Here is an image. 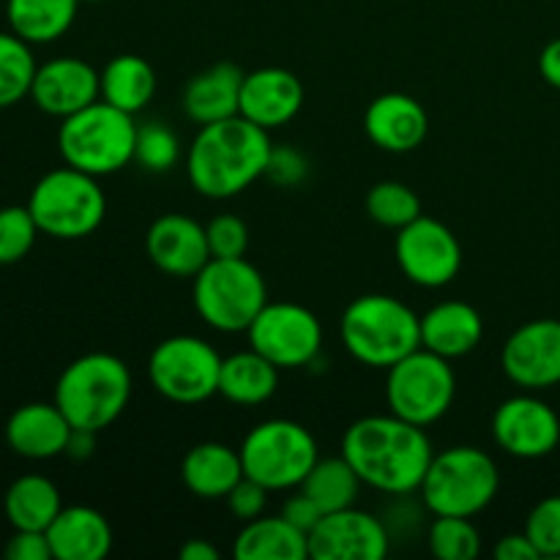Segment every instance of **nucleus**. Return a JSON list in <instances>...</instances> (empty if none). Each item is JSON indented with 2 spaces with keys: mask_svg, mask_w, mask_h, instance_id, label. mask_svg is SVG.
I'll use <instances>...</instances> for the list:
<instances>
[{
  "mask_svg": "<svg viewBox=\"0 0 560 560\" xmlns=\"http://www.w3.org/2000/svg\"><path fill=\"white\" fill-rule=\"evenodd\" d=\"M47 539L55 560H102L113 550V525L98 509L63 506Z\"/></svg>",
  "mask_w": 560,
  "mask_h": 560,
  "instance_id": "obj_23",
  "label": "nucleus"
},
{
  "mask_svg": "<svg viewBox=\"0 0 560 560\" xmlns=\"http://www.w3.org/2000/svg\"><path fill=\"white\" fill-rule=\"evenodd\" d=\"M339 337L359 364L392 370L397 361L421 348V317L394 295H359L342 312Z\"/></svg>",
  "mask_w": 560,
  "mask_h": 560,
  "instance_id": "obj_3",
  "label": "nucleus"
},
{
  "mask_svg": "<svg viewBox=\"0 0 560 560\" xmlns=\"http://www.w3.org/2000/svg\"><path fill=\"white\" fill-rule=\"evenodd\" d=\"M249 348L279 370H301L320 355L323 328L315 312L293 301H268L246 331Z\"/></svg>",
  "mask_w": 560,
  "mask_h": 560,
  "instance_id": "obj_12",
  "label": "nucleus"
},
{
  "mask_svg": "<svg viewBox=\"0 0 560 560\" xmlns=\"http://www.w3.org/2000/svg\"><path fill=\"white\" fill-rule=\"evenodd\" d=\"M74 427L55 402H27L5 421V443L16 457L52 459L66 454Z\"/></svg>",
  "mask_w": 560,
  "mask_h": 560,
  "instance_id": "obj_21",
  "label": "nucleus"
},
{
  "mask_svg": "<svg viewBox=\"0 0 560 560\" xmlns=\"http://www.w3.org/2000/svg\"><path fill=\"white\" fill-rule=\"evenodd\" d=\"M498 490L495 459L476 446L438 452L419 487L427 512L435 517H476L495 501Z\"/></svg>",
  "mask_w": 560,
  "mask_h": 560,
  "instance_id": "obj_6",
  "label": "nucleus"
},
{
  "mask_svg": "<svg viewBox=\"0 0 560 560\" xmlns=\"http://www.w3.org/2000/svg\"><path fill=\"white\" fill-rule=\"evenodd\" d=\"M394 255L405 279L424 290L446 288L459 277V268H463V246L457 235L446 224L424 213L397 230Z\"/></svg>",
  "mask_w": 560,
  "mask_h": 560,
  "instance_id": "obj_13",
  "label": "nucleus"
},
{
  "mask_svg": "<svg viewBox=\"0 0 560 560\" xmlns=\"http://www.w3.org/2000/svg\"><path fill=\"white\" fill-rule=\"evenodd\" d=\"M27 211L49 238L80 241L102 228L107 217V197L96 175L66 164L38 178L27 197Z\"/></svg>",
  "mask_w": 560,
  "mask_h": 560,
  "instance_id": "obj_8",
  "label": "nucleus"
},
{
  "mask_svg": "<svg viewBox=\"0 0 560 560\" xmlns=\"http://www.w3.org/2000/svg\"><path fill=\"white\" fill-rule=\"evenodd\" d=\"M388 413L419 427H432L452 410L457 375L452 361L419 348L386 370Z\"/></svg>",
  "mask_w": 560,
  "mask_h": 560,
  "instance_id": "obj_10",
  "label": "nucleus"
},
{
  "mask_svg": "<svg viewBox=\"0 0 560 560\" xmlns=\"http://www.w3.org/2000/svg\"><path fill=\"white\" fill-rule=\"evenodd\" d=\"M241 85L244 71L230 60L208 66L206 71L191 77L184 88V113L197 126L217 124V120L238 115Z\"/></svg>",
  "mask_w": 560,
  "mask_h": 560,
  "instance_id": "obj_24",
  "label": "nucleus"
},
{
  "mask_svg": "<svg viewBox=\"0 0 560 560\" xmlns=\"http://www.w3.org/2000/svg\"><path fill=\"white\" fill-rule=\"evenodd\" d=\"M271 137L244 115L200 126L186 153V175L208 200H230L266 178Z\"/></svg>",
  "mask_w": 560,
  "mask_h": 560,
  "instance_id": "obj_2",
  "label": "nucleus"
},
{
  "mask_svg": "<svg viewBox=\"0 0 560 560\" xmlns=\"http://www.w3.org/2000/svg\"><path fill=\"white\" fill-rule=\"evenodd\" d=\"M222 355L211 342L191 334L167 337L151 350L148 377L167 402L200 405L219 394Z\"/></svg>",
  "mask_w": 560,
  "mask_h": 560,
  "instance_id": "obj_11",
  "label": "nucleus"
},
{
  "mask_svg": "<svg viewBox=\"0 0 560 560\" xmlns=\"http://www.w3.org/2000/svg\"><path fill=\"white\" fill-rule=\"evenodd\" d=\"M148 260L167 277H191L211 260L206 228L186 213H164L148 228Z\"/></svg>",
  "mask_w": 560,
  "mask_h": 560,
  "instance_id": "obj_18",
  "label": "nucleus"
},
{
  "mask_svg": "<svg viewBox=\"0 0 560 560\" xmlns=\"http://www.w3.org/2000/svg\"><path fill=\"white\" fill-rule=\"evenodd\" d=\"M31 98L42 113L63 120L102 98V74L82 58H52L36 69Z\"/></svg>",
  "mask_w": 560,
  "mask_h": 560,
  "instance_id": "obj_17",
  "label": "nucleus"
},
{
  "mask_svg": "<svg viewBox=\"0 0 560 560\" xmlns=\"http://www.w3.org/2000/svg\"><path fill=\"white\" fill-rule=\"evenodd\" d=\"M224 503H228V512L233 514L238 523H252V520L266 514L268 490L262 485H257L255 479H249V476H244V479L228 492Z\"/></svg>",
  "mask_w": 560,
  "mask_h": 560,
  "instance_id": "obj_40",
  "label": "nucleus"
},
{
  "mask_svg": "<svg viewBox=\"0 0 560 560\" xmlns=\"http://www.w3.org/2000/svg\"><path fill=\"white\" fill-rule=\"evenodd\" d=\"M361 487H364V481L359 479L353 465L339 454V457L317 459L299 490H304L323 509V514H328L355 506Z\"/></svg>",
  "mask_w": 560,
  "mask_h": 560,
  "instance_id": "obj_31",
  "label": "nucleus"
},
{
  "mask_svg": "<svg viewBox=\"0 0 560 560\" xmlns=\"http://www.w3.org/2000/svg\"><path fill=\"white\" fill-rule=\"evenodd\" d=\"M3 556L9 560H52L47 530H14L5 541Z\"/></svg>",
  "mask_w": 560,
  "mask_h": 560,
  "instance_id": "obj_41",
  "label": "nucleus"
},
{
  "mask_svg": "<svg viewBox=\"0 0 560 560\" xmlns=\"http://www.w3.org/2000/svg\"><path fill=\"white\" fill-rule=\"evenodd\" d=\"M33 44L16 33H0V109L14 107L25 96H31L33 77H36V58Z\"/></svg>",
  "mask_w": 560,
  "mask_h": 560,
  "instance_id": "obj_32",
  "label": "nucleus"
},
{
  "mask_svg": "<svg viewBox=\"0 0 560 560\" xmlns=\"http://www.w3.org/2000/svg\"><path fill=\"white\" fill-rule=\"evenodd\" d=\"M492 438L509 457H550L560 443V419L534 392L517 394L498 405L492 413Z\"/></svg>",
  "mask_w": 560,
  "mask_h": 560,
  "instance_id": "obj_14",
  "label": "nucleus"
},
{
  "mask_svg": "<svg viewBox=\"0 0 560 560\" xmlns=\"http://www.w3.org/2000/svg\"><path fill=\"white\" fill-rule=\"evenodd\" d=\"M388 547L386 525L355 506L323 514L310 534V558L315 560H383Z\"/></svg>",
  "mask_w": 560,
  "mask_h": 560,
  "instance_id": "obj_16",
  "label": "nucleus"
},
{
  "mask_svg": "<svg viewBox=\"0 0 560 560\" xmlns=\"http://www.w3.org/2000/svg\"><path fill=\"white\" fill-rule=\"evenodd\" d=\"M180 156V142L170 126L162 120L153 124L137 126V142H135V162L148 173H167L175 167Z\"/></svg>",
  "mask_w": 560,
  "mask_h": 560,
  "instance_id": "obj_35",
  "label": "nucleus"
},
{
  "mask_svg": "<svg viewBox=\"0 0 560 560\" xmlns=\"http://www.w3.org/2000/svg\"><path fill=\"white\" fill-rule=\"evenodd\" d=\"M238 452L244 474L268 492L299 490L320 459L315 435L290 419H268L255 424L246 432Z\"/></svg>",
  "mask_w": 560,
  "mask_h": 560,
  "instance_id": "obj_9",
  "label": "nucleus"
},
{
  "mask_svg": "<svg viewBox=\"0 0 560 560\" xmlns=\"http://www.w3.org/2000/svg\"><path fill=\"white\" fill-rule=\"evenodd\" d=\"M80 0H5L11 33L27 44H52L74 25Z\"/></svg>",
  "mask_w": 560,
  "mask_h": 560,
  "instance_id": "obj_30",
  "label": "nucleus"
},
{
  "mask_svg": "<svg viewBox=\"0 0 560 560\" xmlns=\"http://www.w3.org/2000/svg\"><path fill=\"white\" fill-rule=\"evenodd\" d=\"M96 435L98 432H88V430H71L69 446H66V457L71 459H88L96 448Z\"/></svg>",
  "mask_w": 560,
  "mask_h": 560,
  "instance_id": "obj_45",
  "label": "nucleus"
},
{
  "mask_svg": "<svg viewBox=\"0 0 560 560\" xmlns=\"http://www.w3.org/2000/svg\"><path fill=\"white\" fill-rule=\"evenodd\" d=\"M98 74L104 102L129 115L142 113L156 96V71L142 55H115Z\"/></svg>",
  "mask_w": 560,
  "mask_h": 560,
  "instance_id": "obj_29",
  "label": "nucleus"
},
{
  "mask_svg": "<svg viewBox=\"0 0 560 560\" xmlns=\"http://www.w3.org/2000/svg\"><path fill=\"white\" fill-rule=\"evenodd\" d=\"M80 3H102V0H80Z\"/></svg>",
  "mask_w": 560,
  "mask_h": 560,
  "instance_id": "obj_47",
  "label": "nucleus"
},
{
  "mask_svg": "<svg viewBox=\"0 0 560 560\" xmlns=\"http://www.w3.org/2000/svg\"><path fill=\"white\" fill-rule=\"evenodd\" d=\"M492 556L498 560H536L541 558L539 550L534 547V541L528 539V534H509L503 536L501 541L495 545V550H492Z\"/></svg>",
  "mask_w": 560,
  "mask_h": 560,
  "instance_id": "obj_43",
  "label": "nucleus"
},
{
  "mask_svg": "<svg viewBox=\"0 0 560 560\" xmlns=\"http://www.w3.org/2000/svg\"><path fill=\"white\" fill-rule=\"evenodd\" d=\"M38 224L27 206L0 208V266H14L31 255L38 238Z\"/></svg>",
  "mask_w": 560,
  "mask_h": 560,
  "instance_id": "obj_36",
  "label": "nucleus"
},
{
  "mask_svg": "<svg viewBox=\"0 0 560 560\" xmlns=\"http://www.w3.org/2000/svg\"><path fill=\"white\" fill-rule=\"evenodd\" d=\"M180 560H219L222 552H219L217 545H211L208 539H186V545L180 547Z\"/></svg>",
  "mask_w": 560,
  "mask_h": 560,
  "instance_id": "obj_46",
  "label": "nucleus"
},
{
  "mask_svg": "<svg viewBox=\"0 0 560 560\" xmlns=\"http://www.w3.org/2000/svg\"><path fill=\"white\" fill-rule=\"evenodd\" d=\"M306 175H310V162H306L304 153L290 145L271 148V156L266 164V178L271 184L282 186V189H295L299 184H304Z\"/></svg>",
  "mask_w": 560,
  "mask_h": 560,
  "instance_id": "obj_39",
  "label": "nucleus"
},
{
  "mask_svg": "<svg viewBox=\"0 0 560 560\" xmlns=\"http://www.w3.org/2000/svg\"><path fill=\"white\" fill-rule=\"evenodd\" d=\"M244 476L241 452H235L228 443H197L180 463V481L191 495L202 501H219V498L224 501Z\"/></svg>",
  "mask_w": 560,
  "mask_h": 560,
  "instance_id": "obj_25",
  "label": "nucleus"
},
{
  "mask_svg": "<svg viewBox=\"0 0 560 560\" xmlns=\"http://www.w3.org/2000/svg\"><path fill=\"white\" fill-rule=\"evenodd\" d=\"M481 337H485V320L468 301H443L421 315V348L448 361L474 353Z\"/></svg>",
  "mask_w": 560,
  "mask_h": 560,
  "instance_id": "obj_22",
  "label": "nucleus"
},
{
  "mask_svg": "<svg viewBox=\"0 0 560 560\" xmlns=\"http://www.w3.org/2000/svg\"><path fill=\"white\" fill-rule=\"evenodd\" d=\"M129 399V366L113 353H85L60 372L52 402L74 430L102 432L124 416Z\"/></svg>",
  "mask_w": 560,
  "mask_h": 560,
  "instance_id": "obj_4",
  "label": "nucleus"
},
{
  "mask_svg": "<svg viewBox=\"0 0 560 560\" xmlns=\"http://www.w3.org/2000/svg\"><path fill=\"white\" fill-rule=\"evenodd\" d=\"M60 509H63L60 490L47 476L38 474H27L11 481L3 498L5 520L14 530H47Z\"/></svg>",
  "mask_w": 560,
  "mask_h": 560,
  "instance_id": "obj_28",
  "label": "nucleus"
},
{
  "mask_svg": "<svg viewBox=\"0 0 560 560\" xmlns=\"http://www.w3.org/2000/svg\"><path fill=\"white\" fill-rule=\"evenodd\" d=\"M503 375L523 392H545L560 383V320L539 317L520 326L501 350Z\"/></svg>",
  "mask_w": 560,
  "mask_h": 560,
  "instance_id": "obj_15",
  "label": "nucleus"
},
{
  "mask_svg": "<svg viewBox=\"0 0 560 560\" xmlns=\"http://www.w3.org/2000/svg\"><path fill=\"white\" fill-rule=\"evenodd\" d=\"M366 213L375 224L386 230H402L413 219L421 217V200L408 184L399 180H381L366 195Z\"/></svg>",
  "mask_w": 560,
  "mask_h": 560,
  "instance_id": "obj_33",
  "label": "nucleus"
},
{
  "mask_svg": "<svg viewBox=\"0 0 560 560\" xmlns=\"http://www.w3.org/2000/svg\"><path fill=\"white\" fill-rule=\"evenodd\" d=\"M279 366H273L266 355L257 350H241V353L222 359L219 372V394L228 402L241 408H257L268 402L279 388Z\"/></svg>",
  "mask_w": 560,
  "mask_h": 560,
  "instance_id": "obj_26",
  "label": "nucleus"
},
{
  "mask_svg": "<svg viewBox=\"0 0 560 560\" xmlns=\"http://www.w3.org/2000/svg\"><path fill=\"white\" fill-rule=\"evenodd\" d=\"M238 560H304L310 558V536L288 523L282 514L244 523L233 541Z\"/></svg>",
  "mask_w": 560,
  "mask_h": 560,
  "instance_id": "obj_27",
  "label": "nucleus"
},
{
  "mask_svg": "<svg viewBox=\"0 0 560 560\" xmlns=\"http://www.w3.org/2000/svg\"><path fill=\"white\" fill-rule=\"evenodd\" d=\"M211 257H244L249 249V228L235 213H219L206 224Z\"/></svg>",
  "mask_w": 560,
  "mask_h": 560,
  "instance_id": "obj_38",
  "label": "nucleus"
},
{
  "mask_svg": "<svg viewBox=\"0 0 560 560\" xmlns=\"http://www.w3.org/2000/svg\"><path fill=\"white\" fill-rule=\"evenodd\" d=\"M135 115L113 107L104 98L60 120L58 151L69 167L88 175H113L135 162Z\"/></svg>",
  "mask_w": 560,
  "mask_h": 560,
  "instance_id": "obj_5",
  "label": "nucleus"
},
{
  "mask_svg": "<svg viewBox=\"0 0 560 560\" xmlns=\"http://www.w3.org/2000/svg\"><path fill=\"white\" fill-rule=\"evenodd\" d=\"M364 131L381 151L410 153L430 135V115L408 93H383L366 107Z\"/></svg>",
  "mask_w": 560,
  "mask_h": 560,
  "instance_id": "obj_20",
  "label": "nucleus"
},
{
  "mask_svg": "<svg viewBox=\"0 0 560 560\" xmlns=\"http://www.w3.org/2000/svg\"><path fill=\"white\" fill-rule=\"evenodd\" d=\"M525 534L541 558H560V495H550L530 509Z\"/></svg>",
  "mask_w": 560,
  "mask_h": 560,
  "instance_id": "obj_37",
  "label": "nucleus"
},
{
  "mask_svg": "<svg viewBox=\"0 0 560 560\" xmlns=\"http://www.w3.org/2000/svg\"><path fill=\"white\" fill-rule=\"evenodd\" d=\"M342 457L372 490L410 495L424 481L435 452L424 427L386 413L353 421L345 430Z\"/></svg>",
  "mask_w": 560,
  "mask_h": 560,
  "instance_id": "obj_1",
  "label": "nucleus"
},
{
  "mask_svg": "<svg viewBox=\"0 0 560 560\" xmlns=\"http://www.w3.org/2000/svg\"><path fill=\"white\" fill-rule=\"evenodd\" d=\"M301 107H304V85L293 71L266 66L244 74L238 115L260 129L273 131L288 126L301 113Z\"/></svg>",
  "mask_w": 560,
  "mask_h": 560,
  "instance_id": "obj_19",
  "label": "nucleus"
},
{
  "mask_svg": "<svg viewBox=\"0 0 560 560\" xmlns=\"http://www.w3.org/2000/svg\"><path fill=\"white\" fill-rule=\"evenodd\" d=\"M539 71L545 77L547 85L558 88L560 91V38H552L539 55Z\"/></svg>",
  "mask_w": 560,
  "mask_h": 560,
  "instance_id": "obj_44",
  "label": "nucleus"
},
{
  "mask_svg": "<svg viewBox=\"0 0 560 560\" xmlns=\"http://www.w3.org/2000/svg\"><path fill=\"white\" fill-rule=\"evenodd\" d=\"M195 312L208 328L222 334L249 331L268 304L262 273L246 257H211L195 277Z\"/></svg>",
  "mask_w": 560,
  "mask_h": 560,
  "instance_id": "obj_7",
  "label": "nucleus"
},
{
  "mask_svg": "<svg viewBox=\"0 0 560 560\" xmlns=\"http://www.w3.org/2000/svg\"><path fill=\"white\" fill-rule=\"evenodd\" d=\"M279 514H282V517L288 520L293 528H299L301 534H306V536H310L312 530H315V525L323 520V509L317 506V503L312 501L304 490L293 492V495L282 503V512Z\"/></svg>",
  "mask_w": 560,
  "mask_h": 560,
  "instance_id": "obj_42",
  "label": "nucleus"
},
{
  "mask_svg": "<svg viewBox=\"0 0 560 560\" xmlns=\"http://www.w3.org/2000/svg\"><path fill=\"white\" fill-rule=\"evenodd\" d=\"M430 550L441 560H474L481 552V534L474 517H435Z\"/></svg>",
  "mask_w": 560,
  "mask_h": 560,
  "instance_id": "obj_34",
  "label": "nucleus"
}]
</instances>
